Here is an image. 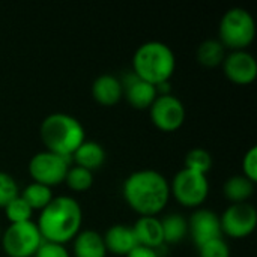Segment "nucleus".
Returning a JSON list of instances; mask_svg holds the SVG:
<instances>
[{
  "instance_id": "19",
  "label": "nucleus",
  "mask_w": 257,
  "mask_h": 257,
  "mask_svg": "<svg viewBox=\"0 0 257 257\" xmlns=\"http://www.w3.org/2000/svg\"><path fill=\"white\" fill-rule=\"evenodd\" d=\"M223 191L232 203L247 202L254 193V182H251L244 175H235L227 178Z\"/></svg>"
},
{
  "instance_id": "28",
  "label": "nucleus",
  "mask_w": 257,
  "mask_h": 257,
  "mask_svg": "<svg viewBox=\"0 0 257 257\" xmlns=\"http://www.w3.org/2000/svg\"><path fill=\"white\" fill-rule=\"evenodd\" d=\"M242 170H244V176L248 178L251 182L257 181V148L253 145L250 146V149L245 152L244 158H242Z\"/></svg>"
},
{
  "instance_id": "8",
  "label": "nucleus",
  "mask_w": 257,
  "mask_h": 257,
  "mask_svg": "<svg viewBox=\"0 0 257 257\" xmlns=\"http://www.w3.org/2000/svg\"><path fill=\"white\" fill-rule=\"evenodd\" d=\"M72 158L60 157L50 151H41L35 154L29 161V173L35 182L53 187L65 181Z\"/></svg>"
},
{
  "instance_id": "7",
  "label": "nucleus",
  "mask_w": 257,
  "mask_h": 257,
  "mask_svg": "<svg viewBox=\"0 0 257 257\" xmlns=\"http://www.w3.org/2000/svg\"><path fill=\"white\" fill-rule=\"evenodd\" d=\"M170 193H173L175 199L184 206H199L208 197L209 182L206 175L184 167L175 175L170 184Z\"/></svg>"
},
{
  "instance_id": "5",
  "label": "nucleus",
  "mask_w": 257,
  "mask_h": 257,
  "mask_svg": "<svg viewBox=\"0 0 257 257\" xmlns=\"http://www.w3.org/2000/svg\"><path fill=\"white\" fill-rule=\"evenodd\" d=\"M256 35L254 18L245 8H230L227 9L218 26L220 42L232 50H244L248 47Z\"/></svg>"
},
{
  "instance_id": "30",
  "label": "nucleus",
  "mask_w": 257,
  "mask_h": 257,
  "mask_svg": "<svg viewBox=\"0 0 257 257\" xmlns=\"http://www.w3.org/2000/svg\"><path fill=\"white\" fill-rule=\"evenodd\" d=\"M125 257H160V254L154 248L143 247V245H137V247H134Z\"/></svg>"
},
{
  "instance_id": "10",
  "label": "nucleus",
  "mask_w": 257,
  "mask_h": 257,
  "mask_svg": "<svg viewBox=\"0 0 257 257\" xmlns=\"http://www.w3.org/2000/svg\"><path fill=\"white\" fill-rule=\"evenodd\" d=\"M221 230L232 238H244L250 235L257 224V211L254 205L239 202L229 205L220 217Z\"/></svg>"
},
{
  "instance_id": "17",
  "label": "nucleus",
  "mask_w": 257,
  "mask_h": 257,
  "mask_svg": "<svg viewBox=\"0 0 257 257\" xmlns=\"http://www.w3.org/2000/svg\"><path fill=\"white\" fill-rule=\"evenodd\" d=\"M74 254L75 257L107 256V248L102 235L93 229L80 230L74 238Z\"/></svg>"
},
{
  "instance_id": "16",
  "label": "nucleus",
  "mask_w": 257,
  "mask_h": 257,
  "mask_svg": "<svg viewBox=\"0 0 257 257\" xmlns=\"http://www.w3.org/2000/svg\"><path fill=\"white\" fill-rule=\"evenodd\" d=\"M92 95L99 104L113 105L122 98L123 87L120 80L113 74H101L92 83Z\"/></svg>"
},
{
  "instance_id": "26",
  "label": "nucleus",
  "mask_w": 257,
  "mask_h": 257,
  "mask_svg": "<svg viewBox=\"0 0 257 257\" xmlns=\"http://www.w3.org/2000/svg\"><path fill=\"white\" fill-rule=\"evenodd\" d=\"M18 194L20 190L17 181L9 173L0 170V208H5Z\"/></svg>"
},
{
  "instance_id": "23",
  "label": "nucleus",
  "mask_w": 257,
  "mask_h": 257,
  "mask_svg": "<svg viewBox=\"0 0 257 257\" xmlns=\"http://www.w3.org/2000/svg\"><path fill=\"white\" fill-rule=\"evenodd\" d=\"M185 169L206 175L212 167V155L203 148H193L184 158Z\"/></svg>"
},
{
  "instance_id": "25",
  "label": "nucleus",
  "mask_w": 257,
  "mask_h": 257,
  "mask_svg": "<svg viewBox=\"0 0 257 257\" xmlns=\"http://www.w3.org/2000/svg\"><path fill=\"white\" fill-rule=\"evenodd\" d=\"M6 217L11 223H24L30 221L33 209L27 205V202L18 194L15 199H12L6 206H5Z\"/></svg>"
},
{
  "instance_id": "18",
  "label": "nucleus",
  "mask_w": 257,
  "mask_h": 257,
  "mask_svg": "<svg viewBox=\"0 0 257 257\" xmlns=\"http://www.w3.org/2000/svg\"><path fill=\"white\" fill-rule=\"evenodd\" d=\"M72 161L75 166H80L87 170L99 169L105 161V151L104 148L95 140H84L72 154Z\"/></svg>"
},
{
  "instance_id": "13",
  "label": "nucleus",
  "mask_w": 257,
  "mask_h": 257,
  "mask_svg": "<svg viewBox=\"0 0 257 257\" xmlns=\"http://www.w3.org/2000/svg\"><path fill=\"white\" fill-rule=\"evenodd\" d=\"M120 83L128 102L136 108H149L158 96L155 84L139 78L133 71L125 74Z\"/></svg>"
},
{
  "instance_id": "24",
  "label": "nucleus",
  "mask_w": 257,
  "mask_h": 257,
  "mask_svg": "<svg viewBox=\"0 0 257 257\" xmlns=\"http://www.w3.org/2000/svg\"><path fill=\"white\" fill-rule=\"evenodd\" d=\"M68 187L74 191H86L93 184V175L90 170L83 169L80 166H69L68 173L65 176Z\"/></svg>"
},
{
  "instance_id": "4",
  "label": "nucleus",
  "mask_w": 257,
  "mask_h": 257,
  "mask_svg": "<svg viewBox=\"0 0 257 257\" xmlns=\"http://www.w3.org/2000/svg\"><path fill=\"white\" fill-rule=\"evenodd\" d=\"M176 68L173 50L161 41H148L142 44L133 56V72L152 84L169 81Z\"/></svg>"
},
{
  "instance_id": "21",
  "label": "nucleus",
  "mask_w": 257,
  "mask_h": 257,
  "mask_svg": "<svg viewBox=\"0 0 257 257\" xmlns=\"http://www.w3.org/2000/svg\"><path fill=\"white\" fill-rule=\"evenodd\" d=\"M20 196L27 202V205L35 211V209H44L51 199L54 197L51 193V187H47L39 182H30L29 185L24 187V190L20 193Z\"/></svg>"
},
{
  "instance_id": "9",
  "label": "nucleus",
  "mask_w": 257,
  "mask_h": 257,
  "mask_svg": "<svg viewBox=\"0 0 257 257\" xmlns=\"http://www.w3.org/2000/svg\"><path fill=\"white\" fill-rule=\"evenodd\" d=\"M154 125L163 131L178 130L187 116L184 102L173 93L158 95L149 107Z\"/></svg>"
},
{
  "instance_id": "31",
  "label": "nucleus",
  "mask_w": 257,
  "mask_h": 257,
  "mask_svg": "<svg viewBox=\"0 0 257 257\" xmlns=\"http://www.w3.org/2000/svg\"><path fill=\"white\" fill-rule=\"evenodd\" d=\"M0 238H2V230H0Z\"/></svg>"
},
{
  "instance_id": "20",
  "label": "nucleus",
  "mask_w": 257,
  "mask_h": 257,
  "mask_svg": "<svg viewBox=\"0 0 257 257\" xmlns=\"http://www.w3.org/2000/svg\"><path fill=\"white\" fill-rule=\"evenodd\" d=\"M164 242L178 244L188 233V223L181 214H169L161 220Z\"/></svg>"
},
{
  "instance_id": "12",
  "label": "nucleus",
  "mask_w": 257,
  "mask_h": 257,
  "mask_svg": "<svg viewBox=\"0 0 257 257\" xmlns=\"http://www.w3.org/2000/svg\"><path fill=\"white\" fill-rule=\"evenodd\" d=\"M226 77L236 84H250L257 77V62L247 50H233L223 60Z\"/></svg>"
},
{
  "instance_id": "22",
  "label": "nucleus",
  "mask_w": 257,
  "mask_h": 257,
  "mask_svg": "<svg viewBox=\"0 0 257 257\" xmlns=\"http://www.w3.org/2000/svg\"><path fill=\"white\" fill-rule=\"evenodd\" d=\"M197 60L205 66H218L224 60V45L218 39H205L197 47Z\"/></svg>"
},
{
  "instance_id": "11",
  "label": "nucleus",
  "mask_w": 257,
  "mask_h": 257,
  "mask_svg": "<svg viewBox=\"0 0 257 257\" xmlns=\"http://www.w3.org/2000/svg\"><path fill=\"white\" fill-rule=\"evenodd\" d=\"M187 223H188V232L197 248L211 239L221 238L223 230H221L220 215H217L211 209L200 208L194 211Z\"/></svg>"
},
{
  "instance_id": "6",
  "label": "nucleus",
  "mask_w": 257,
  "mask_h": 257,
  "mask_svg": "<svg viewBox=\"0 0 257 257\" xmlns=\"http://www.w3.org/2000/svg\"><path fill=\"white\" fill-rule=\"evenodd\" d=\"M0 241L8 256L30 257L35 256L44 239L36 223L30 220L24 223H11Z\"/></svg>"
},
{
  "instance_id": "1",
  "label": "nucleus",
  "mask_w": 257,
  "mask_h": 257,
  "mask_svg": "<svg viewBox=\"0 0 257 257\" xmlns=\"http://www.w3.org/2000/svg\"><path fill=\"white\" fill-rule=\"evenodd\" d=\"M126 203L140 215H157L170 197L167 178L155 169H140L126 176L122 187Z\"/></svg>"
},
{
  "instance_id": "3",
  "label": "nucleus",
  "mask_w": 257,
  "mask_h": 257,
  "mask_svg": "<svg viewBox=\"0 0 257 257\" xmlns=\"http://www.w3.org/2000/svg\"><path fill=\"white\" fill-rule=\"evenodd\" d=\"M39 136L47 151L66 158H72L75 149L86 140L81 122L62 111L51 113L41 122Z\"/></svg>"
},
{
  "instance_id": "15",
  "label": "nucleus",
  "mask_w": 257,
  "mask_h": 257,
  "mask_svg": "<svg viewBox=\"0 0 257 257\" xmlns=\"http://www.w3.org/2000/svg\"><path fill=\"white\" fill-rule=\"evenodd\" d=\"M104 244L107 251H111L119 256H126L134 247H137V239L134 230L128 224H113L107 229Z\"/></svg>"
},
{
  "instance_id": "29",
  "label": "nucleus",
  "mask_w": 257,
  "mask_h": 257,
  "mask_svg": "<svg viewBox=\"0 0 257 257\" xmlns=\"http://www.w3.org/2000/svg\"><path fill=\"white\" fill-rule=\"evenodd\" d=\"M35 257H71L63 244L42 241L39 248L36 250Z\"/></svg>"
},
{
  "instance_id": "27",
  "label": "nucleus",
  "mask_w": 257,
  "mask_h": 257,
  "mask_svg": "<svg viewBox=\"0 0 257 257\" xmlns=\"http://www.w3.org/2000/svg\"><path fill=\"white\" fill-rule=\"evenodd\" d=\"M199 256L200 257H230L229 244L221 238L211 239L199 247Z\"/></svg>"
},
{
  "instance_id": "14",
  "label": "nucleus",
  "mask_w": 257,
  "mask_h": 257,
  "mask_svg": "<svg viewBox=\"0 0 257 257\" xmlns=\"http://www.w3.org/2000/svg\"><path fill=\"white\" fill-rule=\"evenodd\" d=\"M139 245L157 250L164 244L161 220L155 215H140L134 226H131Z\"/></svg>"
},
{
  "instance_id": "2",
  "label": "nucleus",
  "mask_w": 257,
  "mask_h": 257,
  "mask_svg": "<svg viewBox=\"0 0 257 257\" xmlns=\"http://www.w3.org/2000/svg\"><path fill=\"white\" fill-rule=\"evenodd\" d=\"M81 223L83 211L80 203L71 196H56L41 209L36 226L44 241L65 245L80 232Z\"/></svg>"
}]
</instances>
